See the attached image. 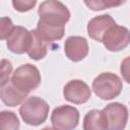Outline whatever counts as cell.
Instances as JSON below:
<instances>
[{
    "label": "cell",
    "instance_id": "cell-1",
    "mask_svg": "<svg viewBox=\"0 0 130 130\" xmlns=\"http://www.w3.org/2000/svg\"><path fill=\"white\" fill-rule=\"evenodd\" d=\"M49 110L50 107L45 100L39 96H29L21 104L19 114L27 125L39 126L47 120Z\"/></svg>",
    "mask_w": 130,
    "mask_h": 130
},
{
    "label": "cell",
    "instance_id": "cell-2",
    "mask_svg": "<svg viewBox=\"0 0 130 130\" xmlns=\"http://www.w3.org/2000/svg\"><path fill=\"white\" fill-rule=\"evenodd\" d=\"M91 88L99 98L109 101L117 98L121 93L123 89V81L115 73L103 72L93 79Z\"/></svg>",
    "mask_w": 130,
    "mask_h": 130
},
{
    "label": "cell",
    "instance_id": "cell-3",
    "mask_svg": "<svg viewBox=\"0 0 130 130\" xmlns=\"http://www.w3.org/2000/svg\"><path fill=\"white\" fill-rule=\"evenodd\" d=\"M38 14L39 20L55 26H65L70 18V11L67 6L54 0L42 2L38 8Z\"/></svg>",
    "mask_w": 130,
    "mask_h": 130
},
{
    "label": "cell",
    "instance_id": "cell-4",
    "mask_svg": "<svg viewBox=\"0 0 130 130\" xmlns=\"http://www.w3.org/2000/svg\"><path fill=\"white\" fill-rule=\"evenodd\" d=\"M10 81L20 91L28 93L40 85L41 73L35 65L29 63L22 64L14 70Z\"/></svg>",
    "mask_w": 130,
    "mask_h": 130
},
{
    "label": "cell",
    "instance_id": "cell-5",
    "mask_svg": "<svg viewBox=\"0 0 130 130\" xmlns=\"http://www.w3.org/2000/svg\"><path fill=\"white\" fill-rule=\"evenodd\" d=\"M51 122L57 130H73L78 125L79 112L73 106H59L53 110Z\"/></svg>",
    "mask_w": 130,
    "mask_h": 130
},
{
    "label": "cell",
    "instance_id": "cell-6",
    "mask_svg": "<svg viewBox=\"0 0 130 130\" xmlns=\"http://www.w3.org/2000/svg\"><path fill=\"white\" fill-rule=\"evenodd\" d=\"M102 113L104 115L107 130H124L128 121V109L121 103L107 105Z\"/></svg>",
    "mask_w": 130,
    "mask_h": 130
},
{
    "label": "cell",
    "instance_id": "cell-7",
    "mask_svg": "<svg viewBox=\"0 0 130 130\" xmlns=\"http://www.w3.org/2000/svg\"><path fill=\"white\" fill-rule=\"evenodd\" d=\"M106 49L111 52L124 50L130 42V32L126 26L118 25L117 23L111 26L103 36L101 41Z\"/></svg>",
    "mask_w": 130,
    "mask_h": 130
},
{
    "label": "cell",
    "instance_id": "cell-8",
    "mask_svg": "<svg viewBox=\"0 0 130 130\" xmlns=\"http://www.w3.org/2000/svg\"><path fill=\"white\" fill-rule=\"evenodd\" d=\"M63 95L66 101L75 105H81L89 100L91 89L83 80L73 79L65 84L63 88Z\"/></svg>",
    "mask_w": 130,
    "mask_h": 130
},
{
    "label": "cell",
    "instance_id": "cell-9",
    "mask_svg": "<svg viewBox=\"0 0 130 130\" xmlns=\"http://www.w3.org/2000/svg\"><path fill=\"white\" fill-rule=\"evenodd\" d=\"M64 52L66 57L73 62L83 60L88 54V44L86 39L79 36L68 37L64 44Z\"/></svg>",
    "mask_w": 130,
    "mask_h": 130
},
{
    "label": "cell",
    "instance_id": "cell-10",
    "mask_svg": "<svg viewBox=\"0 0 130 130\" xmlns=\"http://www.w3.org/2000/svg\"><path fill=\"white\" fill-rule=\"evenodd\" d=\"M30 41V32L25 27L14 26L12 32L6 41L8 50L14 54H23L27 51Z\"/></svg>",
    "mask_w": 130,
    "mask_h": 130
},
{
    "label": "cell",
    "instance_id": "cell-11",
    "mask_svg": "<svg viewBox=\"0 0 130 130\" xmlns=\"http://www.w3.org/2000/svg\"><path fill=\"white\" fill-rule=\"evenodd\" d=\"M114 24H116V21L110 14L98 15L88 21L87 34L92 40L101 42L104 34Z\"/></svg>",
    "mask_w": 130,
    "mask_h": 130
},
{
    "label": "cell",
    "instance_id": "cell-12",
    "mask_svg": "<svg viewBox=\"0 0 130 130\" xmlns=\"http://www.w3.org/2000/svg\"><path fill=\"white\" fill-rule=\"evenodd\" d=\"M26 96L27 93H24L16 88L10 80L0 87V99L8 107H16L22 104Z\"/></svg>",
    "mask_w": 130,
    "mask_h": 130
},
{
    "label": "cell",
    "instance_id": "cell-13",
    "mask_svg": "<svg viewBox=\"0 0 130 130\" xmlns=\"http://www.w3.org/2000/svg\"><path fill=\"white\" fill-rule=\"evenodd\" d=\"M30 32V41L29 46L27 48V55L32 60H41L46 57L48 53V43H46L38 34L36 29L29 30Z\"/></svg>",
    "mask_w": 130,
    "mask_h": 130
},
{
    "label": "cell",
    "instance_id": "cell-14",
    "mask_svg": "<svg viewBox=\"0 0 130 130\" xmlns=\"http://www.w3.org/2000/svg\"><path fill=\"white\" fill-rule=\"evenodd\" d=\"M36 30L46 43L50 44L52 42L59 41L64 37L65 26H55L39 20Z\"/></svg>",
    "mask_w": 130,
    "mask_h": 130
},
{
    "label": "cell",
    "instance_id": "cell-15",
    "mask_svg": "<svg viewBox=\"0 0 130 130\" xmlns=\"http://www.w3.org/2000/svg\"><path fill=\"white\" fill-rule=\"evenodd\" d=\"M83 130H107L106 121L102 111L93 109L87 112L83 118Z\"/></svg>",
    "mask_w": 130,
    "mask_h": 130
},
{
    "label": "cell",
    "instance_id": "cell-16",
    "mask_svg": "<svg viewBox=\"0 0 130 130\" xmlns=\"http://www.w3.org/2000/svg\"><path fill=\"white\" fill-rule=\"evenodd\" d=\"M19 120L14 112H0V130H19Z\"/></svg>",
    "mask_w": 130,
    "mask_h": 130
},
{
    "label": "cell",
    "instance_id": "cell-17",
    "mask_svg": "<svg viewBox=\"0 0 130 130\" xmlns=\"http://www.w3.org/2000/svg\"><path fill=\"white\" fill-rule=\"evenodd\" d=\"M123 1H105V0H92V1H84V4L91 10H103L105 8H111V7H115V6H119L121 4H123Z\"/></svg>",
    "mask_w": 130,
    "mask_h": 130
},
{
    "label": "cell",
    "instance_id": "cell-18",
    "mask_svg": "<svg viewBox=\"0 0 130 130\" xmlns=\"http://www.w3.org/2000/svg\"><path fill=\"white\" fill-rule=\"evenodd\" d=\"M11 72H12L11 62L7 59H1L0 60V87L9 80Z\"/></svg>",
    "mask_w": 130,
    "mask_h": 130
},
{
    "label": "cell",
    "instance_id": "cell-19",
    "mask_svg": "<svg viewBox=\"0 0 130 130\" xmlns=\"http://www.w3.org/2000/svg\"><path fill=\"white\" fill-rule=\"evenodd\" d=\"M13 28L14 25L10 17H0V40H7Z\"/></svg>",
    "mask_w": 130,
    "mask_h": 130
},
{
    "label": "cell",
    "instance_id": "cell-20",
    "mask_svg": "<svg viewBox=\"0 0 130 130\" xmlns=\"http://www.w3.org/2000/svg\"><path fill=\"white\" fill-rule=\"evenodd\" d=\"M37 4L36 0H25V1H19V0H14L12 1V5L15 10L19 12H26L30 9H32Z\"/></svg>",
    "mask_w": 130,
    "mask_h": 130
},
{
    "label": "cell",
    "instance_id": "cell-21",
    "mask_svg": "<svg viewBox=\"0 0 130 130\" xmlns=\"http://www.w3.org/2000/svg\"><path fill=\"white\" fill-rule=\"evenodd\" d=\"M42 130H57V129H55V128H52V127H45V128H43Z\"/></svg>",
    "mask_w": 130,
    "mask_h": 130
}]
</instances>
